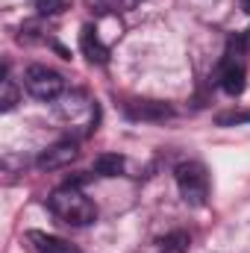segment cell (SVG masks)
I'll list each match as a JSON object with an SVG mask.
<instances>
[{"instance_id":"obj_1","label":"cell","mask_w":250,"mask_h":253,"mask_svg":"<svg viewBox=\"0 0 250 253\" xmlns=\"http://www.w3.org/2000/svg\"><path fill=\"white\" fill-rule=\"evenodd\" d=\"M50 212L71 227H85V224H94L97 218V206L91 197H85V191H80L77 186H62L50 194Z\"/></svg>"},{"instance_id":"obj_2","label":"cell","mask_w":250,"mask_h":253,"mask_svg":"<svg viewBox=\"0 0 250 253\" xmlns=\"http://www.w3.org/2000/svg\"><path fill=\"white\" fill-rule=\"evenodd\" d=\"M177 177V186H180V194L188 206H203L206 197H209V174L200 162H183L177 165L174 171Z\"/></svg>"},{"instance_id":"obj_3","label":"cell","mask_w":250,"mask_h":253,"mask_svg":"<svg viewBox=\"0 0 250 253\" xmlns=\"http://www.w3.org/2000/svg\"><path fill=\"white\" fill-rule=\"evenodd\" d=\"M24 85L36 100H56L65 91L62 74H56L47 65H30L27 74H24Z\"/></svg>"},{"instance_id":"obj_4","label":"cell","mask_w":250,"mask_h":253,"mask_svg":"<svg viewBox=\"0 0 250 253\" xmlns=\"http://www.w3.org/2000/svg\"><path fill=\"white\" fill-rule=\"evenodd\" d=\"M77 156H80V150H77L74 141H56V144H50V147L39 156L36 165H39L42 171H59V168H68Z\"/></svg>"},{"instance_id":"obj_5","label":"cell","mask_w":250,"mask_h":253,"mask_svg":"<svg viewBox=\"0 0 250 253\" xmlns=\"http://www.w3.org/2000/svg\"><path fill=\"white\" fill-rule=\"evenodd\" d=\"M248 85V71H245V62L233 53H227L224 59V68H221V88L230 94V97H239Z\"/></svg>"},{"instance_id":"obj_6","label":"cell","mask_w":250,"mask_h":253,"mask_svg":"<svg viewBox=\"0 0 250 253\" xmlns=\"http://www.w3.org/2000/svg\"><path fill=\"white\" fill-rule=\"evenodd\" d=\"M27 242H30L33 253H80L71 242H65L59 236H50V233H42V230H30Z\"/></svg>"},{"instance_id":"obj_7","label":"cell","mask_w":250,"mask_h":253,"mask_svg":"<svg viewBox=\"0 0 250 253\" xmlns=\"http://www.w3.org/2000/svg\"><path fill=\"white\" fill-rule=\"evenodd\" d=\"M126 115L129 118H138V121H165L171 118V106L165 103H156V100H138V103H129L126 106Z\"/></svg>"},{"instance_id":"obj_8","label":"cell","mask_w":250,"mask_h":253,"mask_svg":"<svg viewBox=\"0 0 250 253\" xmlns=\"http://www.w3.org/2000/svg\"><path fill=\"white\" fill-rule=\"evenodd\" d=\"M80 47H83V53H85V59H88V62L103 65L106 59H109V50L103 47V42L97 39V33H94V27H91V24H85V27H83V33H80Z\"/></svg>"},{"instance_id":"obj_9","label":"cell","mask_w":250,"mask_h":253,"mask_svg":"<svg viewBox=\"0 0 250 253\" xmlns=\"http://www.w3.org/2000/svg\"><path fill=\"white\" fill-rule=\"evenodd\" d=\"M94 171L100 177H118L124 171V156H118V153H100L94 159Z\"/></svg>"},{"instance_id":"obj_10","label":"cell","mask_w":250,"mask_h":253,"mask_svg":"<svg viewBox=\"0 0 250 253\" xmlns=\"http://www.w3.org/2000/svg\"><path fill=\"white\" fill-rule=\"evenodd\" d=\"M188 248H191V239L183 230H174L159 242V253H188Z\"/></svg>"},{"instance_id":"obj_11","label":"cell","mask_w":250,"mask_h":253,"mask_svg":"<svg viewBox=\"0 0 250 253\" xmlns=\"http://www.w3.org/2000/svg\"><path fill=\"white\" fill-rule=\"evenodd\" d=\"M18 97H21V91H18L15 80L9 77V71L3 68V94H0V106H3V112H12L15 103H18Z\"/></svg>"},{"instance_id":"obj_12","label":"cell","mask_w":250,"mask_h":253,"mask_svg":"<svg viewBox=\"0 0 250 253\" xmlns=\"http://www.w3.org/2000/svg\"><path fill=\"white\" fill-rule=\"evenodd\" d=\"M218 126H233V124H250V112H221L215 118Z\"/></svg>"},{"instance_id":"obj_13","label":"cell","mask_w":250,"mask_h":253,"mask_svg":"<svg viewBox=\"0 0 250 253\" xmlns=\"http://www.w3.org/2000/svg\"><path fill=\"white\" fill-rule=\"evenodd\" d=\"M65 6H68L65 0H39V12L42 15H59Z\"/></svg>"},{"instance_id":"obj_14","label":"cell","mask_w":250,"mask_h":253,"mask_svg":"<svg viewBox=\"0 0 250 253\" xmlns=\"http://www.w3.org/2000/svg\"><path fill=\"white\" fill-rule=\"evenodd\" d=\"M103 6L112 9V12H129V9L138 6V0H103Z\"/></svg>"},{"instance_id":"obj_15","label":"cell","mask_w":250,"mask_h":253,"mask_svg":"<svg viewBox=\"0 0 250 253\" xmlns=\"http://www.w3.org/2000/svg\"><path fill=\"white\" fill-rule=\"evenodd\" d=\"M242 9H245V12H250V0H242Z\"/></svg>"}]
</instances>
